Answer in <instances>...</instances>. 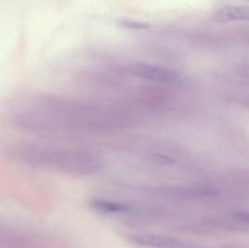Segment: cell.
Segmentation results:
<instances>
[{
	"label": "cell",
	"mask_w": 249,
	"mask_h": 248,
	"mask_svg": "<svg viewBox=\"0 0 249 248\" xmlns=\"http://www.w3.org/2000/svg\"><path fill=\"white\" fill-rule=\"evenodd\" d=\"M121 25L126 28L133 29H146L149 28V25L143 22L134 21V20H124L121 22Z\"/></svg>",
	"instance_id": "cell-6"
},
{
	"label": "cell",
	"mask_w": 249,
	"mask_h": 248,
	"mask_svg": "<svg viewBox=\"0 0 249 248\" xmlns=\"http://www.w3.org/2000/svg\"><path fill=\"white\" fill-rule=\"evenodd\" d=\"M237 219L243 221V222L249 223V213H241L235 215Z\"/></svg>",
	"instance_id": "cell-7"
},
{
	"label": "cell",
	"mask_w": 249,
	"mask_h": 248,
	"mask_svg": "<svg viewBox=\"0 0 249 248\" xmlns=\"http://www.w3.org/2000/svg\"><path fill=\"white\" fill-rule=\"evenodd\" d=\"M242 71L245 75L249 77V66H244V68H242Z\"/></svg>",
	"instance_id": "cell-8"
},
{
	"label": "cell",
	"mask_w": 249,
	"mask_h": 248,
	"mask_svg": "<svg viewBox=\"0 0 249 248\" xmlns=\"http://www.w3.org/2000/svg\"><path fill=\"white\" fill-rule=\"evenodd\" d=\"M90 208L98 212L104 214H115V213H125L130 211V207L121 202L94 199L90 200Z\"/></svg>",
	"instance_id": "cell-4"
},
{
	"label": "cell",
	"mask_w": 249,
	"mask_h": 248,
	"mask_svg": "<svg viewBox=\"0 0 249 248\" xmlns=\"http://www.w3.org/2000/svg\"><path fill=\"white\" fill-rule=\"evenodd\" d=\"M149 161L158 165H171L174 163V160L168 156L162 154H152L149 157Z\"/></svg>",
	"instance_id": "cell-5"
},
{
	"label": "cell",
	"mask_w": 249,
	"mask_h": 248,
	"mask_svg": "<svg viewBox=\"0 0 249 248\" xmlns=\"http://www.w3.org/2000/svg\"><path fill=\"white\" fill-rule=\"evenodd\" d=\"M216 19L219 21L226 22L231 20H249V7L229 6L221 8L217 12Z\"/></svg>",
	"instance_id": "cell-3"
},
{
	"label": "cell",
	"mask_w": 249,
	"mask_h": 248,
	"mask_svg": "<svg viewBox=\"0 0 249 248\" xmlns=\"http://www.w3.org/2000/svg\"><path fill=\"white\" fill-rule=\"evenodd\" d=\"M133 71L137 77L161 83H174L179 78L178 74L173 70L148 64H138Z\"/></svg>",
	"instance_id": "cell-1"
},
{
	"label": "cell",
	"mask_w": 249,
	"mask_h": 248,
	"mask_svg": "<svg viewBox=\"0 0 249 248\" xmlns=\"http://www.w3.org/2000/svg\"><path fill=\"white\" fill-rule=\"evenodd\" d=\"M132 244L139 247L152 248H174L180 246L179 242L174 237L161 234H133L127 238Z\"/></svg>",
	"instance_id": "cell-2"
},
{
	"label": "cell",
	"mask_w": 249,
	"mask_h": 248,
	"mask_svg": "<svg viewBox=\"0 0 249 248\" xmlns=\"http://www.w3.org/2000/svg\"><path fill=\"white\" fill-rule=\"evenodd\" d=\"M174 248H184V247H181V246H177V247H176Z\"/></svg>",
	"instance_id": "cell-9"
}]
</instances>
